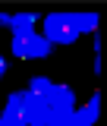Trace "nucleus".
Returning a JSON list of instances; mask_svg holds the SVG:
<instances>
[{
    "label": "nucleus",
    "mask_w": 107,
    "mask_h": 126,
    "mask_svg": "<svg viewBox=\"0 0 107 126\" xmlns=\"http://www.w3.org/2000/svg\"><path fill=\"white\" fill-rule=\"evenodd\" d=\"M29 92L41 94V98L47 101V107H50V123H54V117L76 110V94H73V88L57 85V82H50V79H44V76H35V79H31Z\"/></svg>",
    "instance_id": "f257e3e1"
},
{
    "label": "nucleus",
    "mask_w": 107,
    "mask_h": 126,
    "mask_svg": "<svg viewBox=\"0 0 107 126\" xmlns=\"http://www.w3.org/2000/svg\"><path fill=\"white\" fill-rule=\"evenodd\" d=\"M44 38L50 41V44H73V41L79 38L76 25H73V13H47Z\"/></svg>",
    "instance_id": "f03ea898"
},
{
    "label": "nucleus",
    "mask_w": 107,
    "mask_h": 126,
    "mask_svg": "<svg viewBox=\"0 0 107 126\" xmlns=\"http://www.w3.org/2000/svg\"><path fill=\"white\" fill-rule=\"evenodd\" d=\"M98 117H101V94L94 92L92 101H88L85 107H76V110H69V113L54 117V123H50V126H94V123H98Z\"/></svg>",
    "instance_id": "7ed1b4c3"
},
{
    "label": "nucleus",
    "mask_w": 107,
    "mask_h": 126,
    "mask_svg": "<svg viewBox=\"0 0 107 126\" xmlns=\"http://www.w3.org/2000/svg\"><path fill=\"white\" fill-rule=\"evenodd\" d=\"M50 41L38 32H29V35H16L13 38V54L19 60H38V57H47L50 54Z\"/></svg>",
    "instance_id": "20e7f679"
},
{
    "label": "nucleus",
    "mask_w": 107,
    "mask_h": 126,
    "mask_svg": "<svg viewBox=\"0 0 107 126\" xmlns=\"http://www.w3.org/2000/svg\"><path fill=\"white\" fill-rule=\"evenodd\" d=\"M19 98H22V110H25V126H50V107L41 94L25 88V92H19Z\"/></svg>",
    "instance_id": "39448f33"
},
{
    "label": "nucleus",
    "mask_w": 107,
    "mask_h": 126,
    "mask_svg": "<svg viewBox=\"0 0 107 126\" xmlns=\"http://www.w3.org/2000/svg\"><path fill=\"white\" fill-rule=\"evenodd\" d=\"M6 126H25V110H22V98L19 92H13L6 98V110H3V117H0Z\"/></svg>",
    "instance_id": "423d86ee"
},
{
    "label": "nucleus",
    "mask_w": 107,
    "mask_h": 126,
    "mask_svg": "<svg viewBox=\"0 0 107 126\" xmlns=\"http://www.w3.org/2000/svg\"><path fill=\"white\" fill-rule=\"evenodd\" d=\"M35 22H38V16H35V13H16V16H10L13 38H16V35H29V32H35V29H31Z\"/></svg>",
    "instance_id": "0eeeda50"
},
{
    "label": "nucleus",
    "mask_w": 107,
    "mask_h": 126,
    "mask_svg": "<svg viewBox=\"0 0 107 126\" xmlns=\"http://www.w3.org/2000/svg\"><path fill=\"white\" fill-rule=\"evenodd\" d=\"M73 25L76 32H98V13H73Z\"/></svg>",
    "instance_id": "6e6552de"
},
{
    "label": "nucleus",
    "mask_w": 107,
    "mask_h": 126,
    "mask_svg": "<svg viewBox=\"0 0 107 126\" xmlns=\"http://www.w3.org/2000/svg\"><path fill=\"white\" fill-rule=\"evenodd\" d=\"M6 76V60H3V57H0V79Z\"/></svg>",
    "instance_id": "1a4fd4ad"
},
{
    "label": "nucleus",
    "mask_w": 107,
    "mask_h": 126,
    "mask_svg": "<svg viewBox=\"0 0 107 126\" xmlns=\"http://www.w3.org/2000/svg\"><path fill=\"white\" fill-rule=\"evenodd\" d=\"M0 25H10V16L6 13H0Z\"/></svg>",
    "instance_id": "9d476101"
}]
</instances>
